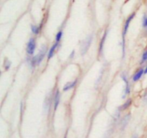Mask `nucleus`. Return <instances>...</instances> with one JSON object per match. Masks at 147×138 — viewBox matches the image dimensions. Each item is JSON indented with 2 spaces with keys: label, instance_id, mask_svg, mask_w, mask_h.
I'll return each mask as SVG.
<instances>
[{
  "label": "nucleus",
  "instance_id": "nucleus-8",
  "mask_svg": "<svg viewBox=\"0 0 147 138\" xmlns=\"http://www.w3.org/2000/svg\"><path fill=\"white\" fill-rule=\"evenodd\" d=\"M144 73V72L143 70H140L139 72H137L136 73V74L134 75V81H138V80L142 77V74H143Z\"/></svg>",
  "mask_w": 147,
  "mask_h": 138
},
{
  "label": "nucleus",
  "instance_id": "nucleus-5",
  "mask_svg": "<svg viewBox=\"0 0 147 138\" xmlns=\"http://www.w3.org/2000/svg\"><path fill=\"white\" fill-rule=\"evenodd\" d=\"M91 40H92L91 37H90V38H88V39H86V40H85V43H84V44H83V47H82V50H83V54H84V53L86 52V51H87L88 47L89 46H90V42H91Z\"/></svg>",
  "mask_w": 147,
  "mask_h": 138
},
{
  "label": "nucleus",
  "instance_id": "nucleus-3",
  "mask_svg": "<svg viewBox=\"0 0 147 138\" xmlns=\"http://www.w3.org/2000/svg\"><path fill=\"white\" fill-rule=\"evenodd\" d=\"M36 47V43L35 40L34 39H30V41L27 43V52L29 54H33L34 52V50Z\"/></svg>",
  "mask_w": 147,
  "mask_h": 138
},
{
  "label": "nucleus",
  "instance_id": "nucleus-9",
  "mask_svg": "<svg viewBox=\"0 0 147 138\" xmlns=\"http://www.w3.org/2000/svg\"><path fill=\"white\" fill-rule=\"evenodd\" d=\"M57 42H56L55 44L54 45H53V47H51V49H50V51H49V53H48V60H50V59L51 58V57L53 56L55 50V48H56V47H57Z\"/></svg>",
  "mask_w": 147,
  "mask_h": 138
},
{
  "label": "nucleus",
  "instance_id": "nucleus-18",
  "mask_svg": "<svg viewBox=\"0 0 147 138\" xmlns=\"http://www.w3.org/2000/svg\"><path fill=\"white\" fill-rule=\"evenodd\" d=\"M134 138H136V137H134Z\"/></svg>",
  "mask_w": 147,
  "mask_h": 138
},
{
  "label": "nucleus",
  "instance_id": "nucleus-11",
  "mask_svg": "<svg viewBox=\"0 0 147 138\" xmlns=\"http://www.w3.org/2000/svg\"><path fill=\"white\" fill-rule=\"evenodd\" d=\"M62 36H63V32H62L61 31H59V32L57 34V35H56V38H55L56 42L58 43L59 42H60V39L62 38Z\"/></svg>",
  "mask_w": 147,
  "mask_h": 138
},
{
  "label": "nucleus",
  "instance_id": "nucleus-15",
  "mask_svg": "<svg viewBox=\"0 0 147 138\" xmlns=\"http://www.w3.org/2000/svg\"><path fill=\"white\" fill-rule=\"evenodd\" d=\"M106 34H105L104 37H103V40H102V42L101 43H100V51H102V49H103V42H104V40H105V38H106Z\"/></svg>",
  "mask_w": 147,
  "mask_h": 138
},
{
  "label": "nucleus",
  "instance_id": "nucleus-10",
  "mask_svg": "<svg viewBox=\"0 0 147 138\" xmlns=\"http://www.w3.org/2000/svg\"><path fill=\"white\" fill-rule=\"evenodd\" d=\"M131 100H128V101L126 102H125L124 104H123V105H122L121 107L120 110H126V108H128V107H129V105H131Z\"/></svg>",
  "mask_w": 147,
  "mask_h": 138
},
{
  "label": "nucleus",
  "instance_id": "nucleus-4",
  "mask_svg": "<svg viewBox=\"0 0 147 138\" xmlns=\"http://www.w3.org/2000/svg\"><path fill=\"white\" fill-rule=\"evenodd\" d=\"M121 77L123 79V81L125 82V84H126V88H125V94L124 95H126L129 93V91H130V89H129V82H128L127 78H126V75L124 74H121Z\"/></svg>",
  "mask_w": 147,
  "mask_h": 138
},
{
  "label": "nucleus",
  "instance_id": "nucleus-12",
  "mask_svg": "<svg viewBox=\"0 0 147 138\" xmlns=\"http://www.w3.org/2000/svg\"><path fill=\"white\" fill-rule=\"evenodd\" d=\"M31 29H32V31L34 34H38V32H39L38 27H36V26H34V25H32Z\"/></svg>",
  "mask_w": 147,
  "mask_h": 138
},
{
  "label": "nucleus",
  "instance_id": "nucleus-14",
  "mask_svg": "<svg viewBox=\"0 0 147 138\" xmlns=\"http://www.w3.org/2000/svg\"><path fill=\"white\" fill-rule=\"evenodd\" d=\"M147 60V51L145 52L143 54V57H142V61L145 62Z\"/></svg>",
  "mask_w": 147,
  "mask_h": 138
},
{
  "label": "nucleus",
  "instance_id": "nucleus-13",
  "mask_svg": "<svg viewBox=\"0 0 147 138\" xmlns=\"http://www.w3.org/2000/svg\"><path fill=\"white\" fill-rule=\"evenodd\" d=\"M143 26L147 29V15H145L143 19Z\"/></svg>",
  "mask_w": 147,
  "mask_h": 138
},
{
  "label": "nucleus",
  "instance_id": "nucleus-2",
  "mask_svg": "<svg viewBox=\"0 0 147 138\" xmlns=\"http://www.w3.org/2000/svg\"><path fill=\"white\" fill-rule=\"evenodd\" d=\"M135 14L133 13L130 17L128 18V19L126 20V23H125V25H124V28H123V54H124V44H125V36H126V33H127L128 31V29H129V24H130L131 21L133 19V18L134 17Z\"/></svg>",
  "mask_w": 147,
  "mask_h": 138
},
{
  "label": "nucleus",
  "instance_id": "nucleus-17",
  "mask_svg": "<svg viewBox=\"0 0 147 138\" xmlns=\"http://www.w3.org/2000/svg\"><path fill=\"white\" fill-rule=\"evenodd\" d=\"M144 74H147V67H146V70H145V71H144Z\"/></svg>",
  "mask_w": 147,
  "mask_h": 138
},
{
  "label": "nucleus",
  "instance_id": "nucleus-6",
  "mask_svg": "<svg viewBox=\"0 0 147 138\" xmlns=\"http://www.w3.org/2000/svg\"><path fill=\"white\" fill-rule=\"evenodd\" d=\"M76 81L72 82H67V84L64 86V87H63V91L66 92L67 91V90H70V89H72L75 85H76Z\"/></svg>",
  "mask_w": 147,
  "mask_h": 138
},
{
  "label": "nucleus",
  "instance_id": "nucleus-16",
  "mask_svg": "<svg viewBox=\"0 0 147 138\" xmlns=\"http://www.w3.org/2000/svg\"><path fill=\"white\" fill-rule=\"evenodd\" d=\"M9 66H10L9 62H8V64H6V63H5V70H8L9 67Z\"/></svg>",
  "mask_w": 147,
  "mask_h": 138
},
{
  "label": "nucleus",
  "instance_id": "nucleus-7",
  "mask_svg": "<svg viewBox=\"0 0 147 138\" xmlns=\"http://www.w3.org/2000/svg\"><path fill=\"white\" fill-rule=\"evenodd\" d=\"M59 102H60V92H59V91L57 90V91L56 92L55 97V110H57V107H58Z\"/></svg>",
  "mask_w": 147,
  "mask_h": 138
},
{
  "label": "nucleus",
  "instance_id": "nucleus-1",
  "mask_svg": "<svg viewBox=\"0 0 147 138\" xmlns=\"http://www.w3.org/2000/svg\"><path fill=\"white\" fill-rule=\"evenodd\" d=\"M45 50L46 47H43L41 50L40 51V52L35 56V57L33 58L32 60V64L33 65H35V64H39L42 62V60H43L45 57Z\"/></svg>",
  "mask_w": 147,
  "mask_h": 138
}]
</instances>
